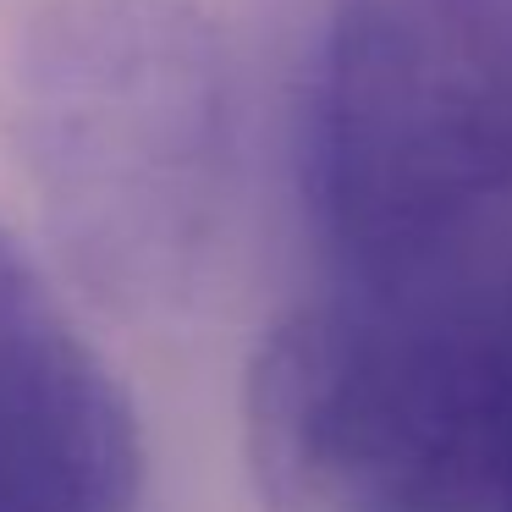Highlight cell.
<instances>
[{
	"label": "cell",
	"mask_w": 512,
	"mask_h": 512,
	"mask_svg": "<svg viewBox=\"0 0 512 512\" xmlns=\"http://www.w3.org/2000/svg\"><path fill=\"white\" fill-rule=\"evenodd\" d=\"M12 138L61 265L122 314L188 309L237 215V78L204 0H50Z\"/></svg>",
	"instance_id": "1"
},
{
	"label": "cell",
	"mask_w": 512,
	"mask_h": 512,
	"mask_svg": "<svg viewBox=\"0 0 512 512\" xmlns=\"http://www.w3.org/2000/svg\"><path fill=\"white\" fill-rule=\"evenodd\" d=\"M325 276L391 281L512 221V0H331L303 127Z\"/></svg>",
	"instance_id": "2"
},
{
	"label": "cell",
	"mask_w": 512,
	"mask_h": 512,
	"mask_svg": "<svg viewBox=\"0 0 512 512\" xmlns=\"http://www.w3.org/2000/svg\"><path fill=\"white\" fill-rule=\"evenodd\" d=\"M292 496L298 512H512V221L419 276L325 281Z\"/></svg>",
	"instance_id": "3"
},
{
	"label": "cell",
	"mask_w": 512,
	"mask_h": 512,
	"mask_svg": "<svg viewBox=\"0 0 512 512\" xmlns=\"http://www.w3.org/2000/svg\"><path fill=\"white\" fill-rule=\"evenodd\" d=\"M0 512H144L127 386L0 226Z\"/></svg>",
	"instance_id": "4"
}]
</instances>
